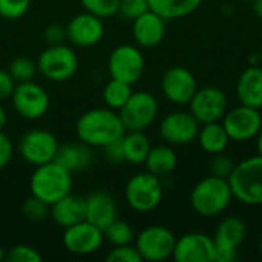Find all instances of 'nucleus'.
Instances as JSON below:
<instances>
[{"label":"nucleus","mask_w":262,"mask_h":262,"mask_svg":"<svg viewBox=\"0 0 262 262\" xmlns=\"http://www.w3.org/2000/svg\"><path fill=\"white\" fill-rule=\"evenodd\" d=\"M78 140L89 147H104L126 134L120 114L111 107L89 109L80 115L75 126Z\"/></svg>","instance_id":"obj_1"},{"label":"nucleus","mask_w":262,"mask_h":262,"mask_svg":"<svg viewBox=\"0 0 262 262\" xmlns=\"http://www.w3.org/2000/svg\"><path fill=\"white\" fill-rule=\"evenodd\" d=\"M233 193L229 180L209 175L200 180L190 192L192 209L204 218H212L229 209Z\"/></svg>","instance_id":"obj_2"},{"label":"nucleus","mask_w":262,"mask_h":262,"mask_svg":"<svg viewBox=\"0 0 262 262\" xmlns=\"http://www.w3.org/2000/svg\"><path fill=\"white\" fill-rule=\"evenodd\" d=\"M71 189L72 173L55 161L35 166V170L29 180L31 195L37 196L49 206L68 195Z\"/></svg>","instance_id":"obj_3"},{"label":"nucleus","mask_w":262,"mask_h":262,"mask_svg":"<svg viewBox=\"0 0 262 262\" xmlns=\"http://www.w3.org/2000/svg\"><path fill=\"white\" fill-rule=\"evenodd\" d=\"M227 180L233 198L246 206H262V157L255 155L235 164Z\"/></svg>","instance_id":"obj_4"},{"label":"nucleus","mask_w":262,"mask_h":262,"mask_svg":"<svg viewBox=\"0 0 262 262\" xmlns=\"http://www.w3.org/2000/svg\"><path fill=\"white\" fill-rule=\"evenodd\" d=\"M163 184L160 177L150 172H140L129 178L124 187V198L129 207L140 213L155 210L163 200Z\"/></svg>","instance_id":"obj_5"},{"label":"nucleus","mask_w":262,"mask_h":262,"mask_svg":"<svg viewBox=\"0 0 262 262\" xmlns=\"http://www.w3.org/2000/svg\"><path fill=\"white\" fill-rule=\"evenodd\" d=\"M37 69L49 81H68L78 69V58L74 49L64 43L48 45L38 55Z\"/></svg>","instance_id":"obj_6"},{"label":"nucleus","mask_w":262,"mask_h":262,"mask_svg":"<svg viewBox=\"0 0 262 262\" xmlns=\"http://www.w3.org/2000/svg\"><path fill=\"white\" fill-rule=\"evenodd\" d=\"M177 236L164 226H149L135 238V247L143 261L160 262L172 258Z\"/></svg>","instance_id":"obj_7"},{"label":"nucleus","mask_w":262,"mask_h":262,"mask_svg":"<svg viewBox=\"0 0 262 262\" xmlns=\"http://www.w3.org/2000/svg\"><path fill=\"white\" fill-rule=\"evenodd\" d=\"M118 114L126 130H146L158 115V101L150 92H132Z\"/></svg>","instance_id":"obj_8"},{"label":"nucleus","mask_w":262,"mask_h":262,"mask_svg":"<svg viewBox=\"0 0 262 262\" xmlns=\"http://www.w3.org/2000/svg\"><path fill=\"white\" fill-rule=\"evenodd\" d=\"M247 236V224L238 216L224 218L213 238L215 243V262H233L238 258V249Z\"/></svg>","instance_id":"obj_9"},{"label":"nucleus","mask_w":262,"mask_h":262,"mask_svg":"<svg viewBox=\"0 0 262 262\" xmlns=\"http://www.w3.org/2000/svg\"><path fill=\"white\" fill-rule=\"evenodd\" d=\"M230 141L244 143L256 135L262 129V112L261 109H255L246 104H241L227 111L221 120Z\"/></svg>","instance_id":"obj_10"},{"label":"nucleus","mask_w":262,"mask_h":262,"mask_svg":"<svg viewBox=\"0 0 262 262\" xmlns=\"http://www.w3.org/2000/svg\"><path fill=\"white\" fill-rule=\"evenodd\" d=\"M58 146L60 144L55 135L49 130L32 129L20 137L18 154L26 163L32 166H40L54 161Z\"/></svg>","instance_id":"obj_11"},{"label":"nucleus","mask_w":262,"mask_h":262,"mask_svg":"<svg viewBox=\"0 0 262 262\" xmlns=\"http://www.w3.org/2000/svg\"><path fill=\"white\" fill-rule=\"evenodd\" d=\"M107 71L111 78L135 84L144 72V57L134 45H120L109 55Z\"/></svg>","instance_id":"obj_12"},{"label":"nucleus","mask_w":262,"mask_h":262,"mask_svg":"<svg viewBox=\"0 0 262 262\" xmlns=\"http://www.w3.org/2000/svg\"><path fill=\"white\" fill-rule=\"evenodd\" d=\"M11 98L15 112L26 120H38L49 109V94L34 80L17 83Z\"/></svg>","instance_id":"obj_13"},{"label":"nucleus","mask_w":262,"mask_h":262,"mask_svg":"<svg viewBox=\"0 0 262 262\" xmlns=\"http://www.w3.org/2000/svg\"><path fill=\"white\" fill-rule=\"evenodd\" d=\"M190 114L200 121V124L221 121L227 112L229 100L223 89L215 86L198 88L192 100L189 101Z\"/></svg>","instance_id":"obj_14"},{"label":"nucleus","mask_w":262,"mask_h":262,"mask_svg":"<svg viewBox=\"0 0 262 262\" xmlns=\"http://www.w3.org/2000/svg\"><path fill=\"white\" fill-rule=\"evenodd\" d=\"M196 89L198 83L195 75L184 66H172L161 77V92L173 104H189Z\"/></svg>","instance_id":"obj_15"},{"label":"nucleus","mask_w":262,"mask_h":262,"mask_svg":"<svg viewBox=\"0 0 262 262\" xmlns=\"http://www.w3.org/2000/svg\"><path fill=\"white\" fill-rule=\"evenodd\" d=\"M200 132V121L186 111H175L167 114L160 123L161 138L172 146H184L196 140Z\"/></svg>","instance_id":"obj_16"},{"label":"nucleus","mask_w":262,"mask_h":262,"mask_svg":"<svg viewBox=\"0 0 262 262\" xmlns=\"http://www.w3.org/2000/svg\"><path fill=\"white\" fill-rule=\"evenodd\" d=\"M104 243L103 230L86 220L64 229L63 246L69 253L86 256L95 253Z\"/></svg>","instance_id":"obj_17"},{"label":"nucleus","mask_w":262,"mask_h":262,"mask_svg":"<svg viewBox=\"0 0 262 262\" xmlns=\"http://www.w3.org/2000/svg\"><path fill=\"white\" fill-rule=\"evenodd\" d=\"M172 258L177 262H215L213 238L201 232L186 233L177 238Z\"/></svg>","instance_id":"obj_18"},{"label":"nucleus","mask_w":262,"mask_h":262,"mask_svg":"<svg viewBox=\"0 0 262 262\" xmlns=\"http://www.w3.org/2000/svg\"><path fill=\"white\" fill-rule=\"evenodd\" d=\"M103 35V18L86 11L72 17L66 25V40L78 48H92L101 41Z\"/></svg>","instance_id":"obj_19"},{"label":"nucleus","mask_w":262,"mask_h":262,"mask_svg":"<svg viewBox=\"0 0 262 262\" xmlns=\"http://www.w3.org/2000/svg\"><path fill=\"white\" fill-rule=\"evenodd\" d=\"M166 35V20L147 9L132 20V37L141 48L158 46Z\"/></svg>","instance_id":"obj_20"},{"label":"nucleus","mask_w":262,"mask_h":262,"mask_svg":"<svg viewBox=\"0 0 262 262\" xmlns=\"http://www.w3.org/2000/svg\"><path fill=\"white\" fill-rule=\"evenodd\" d=\"M49 216L52 221L61 227H71L77 223H81L86 220V196L75 195L69 192L49 207Z\"/></svg>","instance_id":"obj_21"},{"label":"nucleus","mask_w":262,"mask_h":262,"mask_svg":"<svg viewBox=\"0 0 262 262\" xmlns=\"http://www.w3.org/2000/svg\"><path fill=\"white\" fill-rule=\"evenodd\" d=\"M117 203L104 190H95L86 196V221L104 230L117 220Z\"/></svg>","instance_id":"obj_22"},{"label":"nucleus","mask_w":262,"mask_h":262,"mask_svg":"<svg viewBox=\"0 0 262 262\" xmlns=\"http://www.w3.org/2000/svg\"><path fill=\"white\" fill-rule=\"evenodd\" d=\"M236 97L241 104L262 109V68L252 64L244 69L236 83Z\"/></svg>","instance_id":"obj_23"},{"label":"nucleus","mask_w":262,"mask_h":262,"mask_svg":"<svg viewBox=\"0 0 262 262\" xmlns=\"http://www.w3.org/2000/svg\"><path fill=\"white\" fill-rule=\"evenodd\" d=\"M92 152L91 147L84 143H66L58 146L54 161L61 167L69 170L71 173L86 170L92 164Z\"/></svg>","instance_id":"obj_24"},{"label":"nucleus","mask_w":262,"mask_h":262,"mask_svg":"<svg viewBox=\"0 0 262 262\" xmlns=\"http://www.w3.org/2000/svg\"><path fill=\"white\" fill-rule=\"evenodd\" d=\"M177 164H178V157L169 144H160L150 147L147 158L144 161L146 170L160 178L172 173Z\"/></svg>","instance_id":"obj_25"},{"label":"nucleus","mask_w":262,"mask_h":262,"mask_svg":"<svg viewBox=\"0 0 262 262\" xmlns=\"http://www.w3.org/2000/svg\"><path fill=\"white\" fill-rule=\"evenodd\" d=\"M196 140H198L201 149L210 155L223 154L230 143V138H229L223 123H220V121L203 124V127H200Z\"/></svg>","instance_id":"obj_26"},{"label":"nucleus","mask_w":262,"mask_h":262,"mask_svg":"<svg viewBox=\"0 0 262 262\" xmlns=\"http://www.w3.org/2000/svg\"><path fill=\"white\" fill-rule=\"evenodd\" d=\"M152 144L144 130H126L123 135L124 161L134 166L144 164Z\"/></svg>","instance_id":"obj_27"},{"label":"nucleus","mask_w":262,"mask_h":262,"mask_svg":"<svg viewBox=\"0 0 262 262\" xmlns=\"http://www.w3.org/2000/svg\"><path fill=\"white\" fill-rule=\"evenodd\" d=\"M149 9L167 20H177L195 12L203 0H147Z\"/></svg>","instance_id":"obj_28"},{"label":"nucleus","mask_w":262,"mask_h":262,"mask_svg":"<svg viewBox=\"0 0 262 262\" xmlns=\"http://www.w3.org/2000/svg\"><path fill=\"white\" fill-rule=\"evenodd\" d=\"M132 92H134L132 84L117 80V78H111L106 83V86L103 88V101H104L106 107L120 111L124 106V103L129 100Z\"/></svg>","instance_id":"obj_29"},{"label":"nucleus","mask_w":262,"mask_h":262,"mask_svg":"<svg viewBox=\"0 0 262 262\" xmlns=\"http://www.w3.org/2000/svg\"><path fill=\"white\" fill-rule=\"evenodd\" d=\"M103 236H104V241L112 244V247L132 244V241L135 239L130 224L126 221H121L118 218L103 230Z\"/></svg>","instance_id":"obj_30"},{"label":"nucleus","mask_w":262,"mask_h":262,"mask_svg":"<svg viewBox=\"0 0 262 262\" xmlns=\"http://www.w3.org/2000/svg\"><path fill=\"white\" fill-rule=\"evenodd\" d=\"M8 72L11 74L15 83H25V81H32L38 69H37V63L29 57H17L9 63Z\"/></svg>","instance_id":"obj_31"},{"label":"nucleus","mask_w":262,"mask_h":262,"mask_svg":"<svg viewBox=\"0 0 262 262\" xmlns=\"http://www.w3.org/2000/svg\"><path fill=\"white\" fill-rule=\"evenodd\" d=\"M83 9L100 18H107L120 11V0H80Z\"/></svg>","instance_id":"obj_32"},{"label":"nucleus","mask_w":262,"mask_h":262,"mask_svg":"<svg viewBox=\"0 0 262 262\" xmlns=\"http://www.w3.org/2000/svg\"><path fill=\"white\" fill-rule=\"evenodd\" d=\"M49 204H46L45 201L38 200L37 196L31 195L29 198H26L21 204V212L23 215L34 223H40L43 220H46L49 216Z\"/></svg>","instance_id":"obj_33"},{"label":"nucleus","mask_w":262,"mask_h":262,"mask_svg":"<svg viewBox=\"0 0 262 262\" xmlns=\"http://www.w3.org/2000/svg\"><path fill=\"white\" fill-rule=\"evenodd\" d=\"M43 256L31 246L17 244L6 250V262H41Z\"/></svg>","instance_id":"obj_34"},{"label":"nucleus","mask_w":262,"mask_h":262,"mask_svg":"<svg viewBox=\"0 0 262 262\" xmlns=\"http://www.w3.org/2000/svg\"><path fill=\"white\" fill-rule=\"evenodd\" d=\"M31 0H0V17L6 20H17L29 9Z\"/></svg>","instance_id":"obj_35"},{"label":"nucleus","mask_w":262,"mask_h":262,"mask_svg":"<svg viewBox=\"0 0 262 262\" xmlns=\"http://www.w3.org/2000/svg\"><path fill=\"white\" fill-rule=\"evenodd\" d=\"M107 262H141V256L137 250L135 246L132 244H126V246H117L114 247L107 256H106Z\"/></svg>","instance_id":"obj_36"},{"label":"nucleus","mask_w":262,"mask_h":262,"mask_svg":"<svg viewBox=\"0 0 262 262\" xmlns=\"http://www.w3.org/2000/svg\"><path fill=\"white\" fill-rule=\"evenodd\" d=\"M235 164L236 163H233V160L230 157L224 155V152L216 154V155H213V160L210 163V173L215 175V177L227 180L230 177V173L233 172Z\"/></svg>","instance_id":"obj_37"},{"label":"nucleus","mask_w":262,"mask_h":262,"mask_svg":"<svg viewBox=\"0 0 262 262\" xmlns=\"http://www.w3.org/2000/svg\"><path fill=\"white\" fill-rule=\"evenodd\" d=\"M147 9H149L147 0H120L118 14H121L123 17H126L129 20H134L135 17H138L140 14H143Z\"/></svg>","instance_id":"obj_38"},{"label":"nucleus","mask_w":262,"mask_h":262,"mask_svg":"<svg viewBox=\"0 0 262 262\" xmlns=\"http://www.w3.org/2000/svg\"><path fill=\"white\" fill-rule=\"evenodd\" d=\"M43 38L48 45H58L66 40V26H61L58 23H52L45 28Z\"/></svg>","instance_id":"obj_39"},{"label":"nucleus","mask_w":262,"mask_h":262,"mask_svg":"<svg viewBox=\"0 0 262 262\" xmlns=\"http://www.w3.org/2000/svg\"><path fill=\"white\" fill-rule=\"evenodd\" d=\"M12 154H14L12 141L3 130H0V170L11 163Z\"/></svg>","instance_id":"obj_40"},{"label":"nucleus","mask_w":262,"mask_h":262,"mask_svg":"<svg viewBox=\"0 0 262 262\" xmlns=\"http://www.w3.org/2000/svg\"><path fill=\"white\" fill-rule=\"evenodd\" d=\"M103 150H104V157H106L107 161L115 163V164L124 161V154H123V137H121L120 140H115V141H112L111 144L104 146Z\"/></svg>","instance_id":"obj_41"},{"label":"nucleus","mask_w":262,"mask_h":262,"mask_svg":"<svg viewBox=\"0 0 262 262\" xmlns=\"http://www.w3.org/2000/svg\"><path fill=\"white\" fill-rule=\"evenodd\" d=\"M14 88H15V81L11 77V74L8 71L0 69V101L11 98Z\"/></svg>","instance_id":"obj_42"},{"label":"nucleus","mask_w":262,"mask_h":262,"mask_svg":"<svg viewBox=\"0 0 262 262\" xmlns=\"http://www.w3.org/2000/svg\"><path fill=\"white\" fill-rule=\"evenodd\" d=\"M252 9L255 12V15L262 20V0H252Z\"/></svg>","instance_id":"obj_43"},{"label":"nucleus","mask_w":262,"mask_h":262,"mask_svg":"<svg viewBox=\"0 0 262 262\" xmlns=\"http://www.w3.org/2000/svg\"><path fill=\"white\" fill-rule=\"evenodd\" d=\"M256 155H259V157H262V129L261 132L256 135Z\"/></svg>","instance_id":"obj_44"},{"label":"nucleus","mask_w":262,"mask_h":262,"mask_svg":"<svg viewBox=\"0 0 262 262\" xmlns=\"http://www.w3.org/2000/svg\"><path fill=\"white\" fill-rule=\"evenodd\" d=\"M5 124H6V112H5L3 106L0 104V130H3Z\"/></svg>","instance_id":"obj_45"},{"label":"nucleus","mask_w":262,"mask_h":262,"mask_svg":"<svg viewBox=\"0 0 262 262\" xmlns=\"http://www.w3.org/2000/svg\"><path fill=\"white\" fill-rule=\"evenodd\" d=\"M6 261V250L0 246V262Z\"/></svg>","instance_id":"obj_46"},{"label":"nucleus","mask_w":262,"mask_h":262,"mask_svg":"<svg viewBox=\"0 0 262 262\" xmlns=\"http://www.w3.org/2000/svg\"><path fill=\"white\" fill-rule=\"evenodd\" d=\"M259 252H261V255H262V235H261V239H259Z\"/></svg>","instance_id":"obj_47"},{"label":"nucleus","mask_w":262,"mask_h":262,"mask_svg":"<svg viewBox=\"0 0 262 262\" xmlns=\"http://www.w3.org/2000/svg\"><path fill=\"white\" fill-rule=\"evenodd\" d=\"M259 61L262 63V49H261V52H259Z\"/></svg>","instance_id":"obj_48"},{"label":"nucleus","mask_w":262,"mask_h":262,"mask_svg":"<svg viewBox=\"0 0 262 262\" xmlns=\"http://www.w3.org/2000/svg\"><path fill=\"white\" fill-rule=\"evenodd\" d=\"M244 2H252V0H244Z\"/></svg>","instance_id":"obj_49"},{"label":"nucleus","mask_w":262,"mask_h":262,"mask_svg":"<svg viewBox=\"0 0 262 262\" xmlns=\"http://www.w3.org/2000/svg\"><path fill=\"white\" fill-rule=\"evenodd\" d=\"M261 111H262V109H261Z\"/></svg>","instance_id":"obj_50"}]
</instances>
